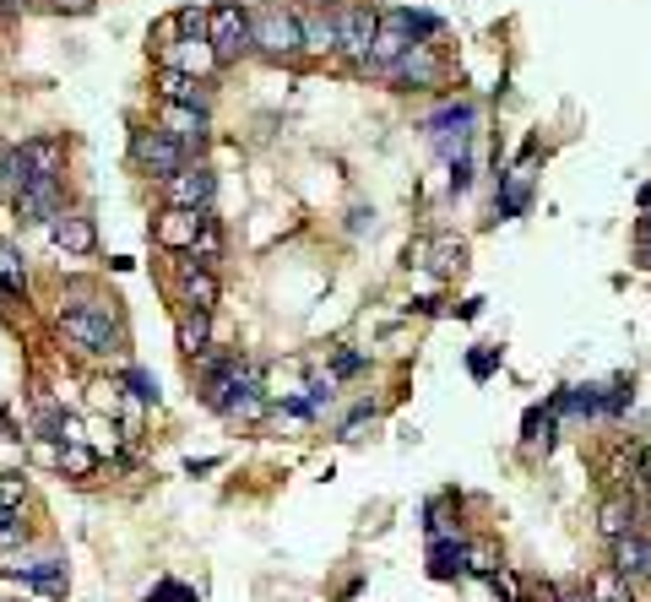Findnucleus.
<instances>
[{
    "label": "nucleus",
    "mask_w": 651,
    "mask_h": 602,
    "mask_svg": "<svg viewBox=\"0 0 651 602\" xmlns=\"http://www.w3.org/2000/svg\"><path fill=\"white\" fill-rule=\"evenodd\" d=\"M250 39L266 61H294L305 55V28H299V6H282V0H260L250 11Z\"/></svg>",
    "instance_id": "1"
},
{
    "label": "nucleus",
    "mask_w": 651,
    "mask_h": 602,
    "mask_svg": "<svg viewBox=\"0 0 651 602\" xmlns=\"http://www.w3.org/2000/svg\"><path fill=\"white\" fill-rule=\"evenodd\" d=\"M206 50H212L217 66H234L239 55H250V50H256V39H250V11L234 6V0L212 6V11H206Z\"/></svg>",
    "instance_id": "2"
},
{
    "label": "nucleus",
    "mask_w": 651,
    "mask_h": 602,
    "mask_svg": "<svg viewBox=\"0 0 651 602\" xmlns=\"http://www.w3.org/2000/svg\"><path fill=\"white\" fill-rule=\"evenodd\" d=\"M65 174V141L61 136H33V141H22L17 152H11V163H6V185L11 191H22V185H33V180H61Z\"/></svg>",
    "instance_id": "3"
},
{
    "label": "nucleus",
    "mask_w": 651,
    "mask_h": 602,
    "mask_svg": "<svg viewBox=\"0 0 651 602\" xmlns=\"http://www.w3.org/2000/svg\"><path fill=\"white\" fill-rule=\"evenodd\" d=\"M375 33H381V11L375 6H359V0H342L337 6V55H348L359 71H370Z\"/></svg>",
    "instance_id": "4"
},
{
    "label": "nucleus",
    "mask_w": 651,
    "mask_h": 602,
    "mask_svg": "<svg viewBox=\"0 0 651 602\" xmlns=\"http://www.w3.org/2000/svg\"><path fill=\"white\" fill-rule=\"evenodd\" d=\"M185 152H191V147H185L180 136H169L163 126H158V131H136V136H130V163H136V169H147L158 185H163L169 174H180V169H185Z\"/></svg>",
    "instance_id": "5"
},
{
    "label": "nucleus",
    "mask_w": 651,
    "mask_h": 602,
    "mask_svg": "<svg viewBox=\"0 0 651 602\" xmlns=\"http://www.w3.org/2000/svg\"><path fill=\"white\" fill-rule=\"evenodd\" d=\"M61 326H65V336L82 342L87 353H115V347H120V336L109 326V310H104V304H71L61 315Z\"/></svg>",
    "instance_id": "6"
},
{
    "label": "nucleus",
    "mask_w": 651,
    "mask_h": 602,
    "mask_svg": "<svg viewBox=\"0 0 651 602\" xmlns=\"http://www.w3.org/2000/svg\"><path fill=\"white\" fill-rule=\"evenodd\" d=\"M413 17L407 11H381V33H375V50H370V71H391L407 50H413Z\"/></svg>",
    "instance_id": "7"
},
{
    "label": "nucleus",
    "mask_w": 651,
    "mask_h": 602,
    "mask_svg": "<svg viewBox=\"0 0 651 602\" xmlns=\"http://www.w3.org/2000/svg\"><path fill=\"white\" fill-rule=\"evenodd\" d=\"M386 76H396L402 87H440V82H446V61H440L435 44H413Z\"/></svg>",
    "instance_id": "8"
},
{
    "label": "nucleus",
    "mask_w": 651,
    "mask_h": 602,
    "mask_svg": "<svg viewBox=\"0 0 651 602\" xmlns=\"http://www.w3.org/2000/svg\"><path fill=\"white\" fill-rule=\"evenodd\" d=\"M201 223H206V206H201V212H195V206H163V217L152 223V239H158L163 250H191Z\"/></svg>",
    "instance_id": "9"
},
{
    "label": "nucleus",
    "mask_w": 651,
    "mask_h": 602,
    "mask_svg": "<svg viewBox=\"0 0 651 602\" xmlns=\"http://www.w3.org/2000/svg\"><path fill=\"white\" fill-rule=\"evenodd\" d=\"M17 217L22 223H55L65 206H61V180H33V185H22L17 191Z\"/></svg>",
    "instance_id": "10"
},
{
    "label": "nucleus",
    "mask_w": 651,
    "mask_h": 602,
    "mask_svg": "<svg viewBox=\"0 0 651 602\" xmlns=\"http://www.w3.org/2000/svg\"><path fill=\"white\" fill-rule=\"evenodd\" d=\"M212 191H217V180H212L206 169H191V163L163 180V201H169V206H195V212H201V206H212Z\"/></svg>",
    "instance_id": "11"
},
{
    "label": "nucleus",
    "mask_w": 651,
    "mask_h": 602,
    "mask_svg": "<svg viewBox=\"0 0 651 602\" xmlns=\"http://www.w3.org/2000/svg\"><path fill=\"white\" fill-rule=\"evenodd\" d=\"M152 87H158L163 104H195V109H206V82L185 66H169V61H163L158 76H152Z\"/></svg>",
    "instance_id": "12"
},
{
    "label": "nucleus",
    "mask_w": 651,
    "mask_h": 602,
    "mask_svg": "<svg viewBox=\"0 0 651 602\" xmlns=\"http://www.w3.org/2000/svg\"><path fill=\"white\" fill-rule=\"evenodd\" d=\"M299 28H305V55H337V6H299Z\"/></svg>",
    "instance_id": "13"
},
{
    "label": "nucleus",
    "mask_w": 651,
    "mask_h": 602,
    "mask_svg": "<svg viewBox=\"0 0 651 602\" xmlns=\"http://www.w3.org/2000/svg\"><path fill=\"white\" fill-rule=\"evenodd\" d=\"M50 234H55V245H61L65 256H93V245H98L93 217H82V212H61V217L50 223Z\"/></svg>",
    "instance_id": "14"
},
{
    "label": "nucleus",
    "mask_w": 651,
    "mask_h": 602,
    "mask_svg": "<svg viewBox=\"0 0 651 602\" xmlns=\"http://www.w3.org/2000/svg\"><path fill=\"white\" fill-rule=\"evenodd\" d=\"M636 516H641V499H636L630 488H625V494H608L602 510H597V533L613 542V537H625L630 527H636Z\"/></svg>",
    "instance_id": "15"
},
{
    "label": "nucleus",
    "mask_w": 651,
    "mask_h": 602,
    "mask_svg": "<svg viewBox=\"0 0 651 602\" xmlns=\"http://www.w3.org/2000/svg\"><path fill=\"white\" fill-rule=\"evenodd\" d=\"M163 131L180 136L185 147H201L206 141V109H195V104H163Z\"/></svg>",
    "instance_id": "16"
},
{
    "label": "nucleus",
    "mask_w": 651,
    "mask_h": 602,
    "mask_svg": "<svg viewBox=\"0 0 651 602\" xmlns=\"http://www.w3.org/2000/svg\"><path fill=\"white\" fill-rule=\"evenodd\" d=\"M180 293H185V310H212L217 304V277H212V267L185 261L180 267Z\"/></svg>",
    "instance_id": "17"
},
{
    "label": "nucleus",
    "mask_w": 651,
    "mask_h": 602,
    "mask_svg": "<svg viewBox=\"0 0 651 602\" xmlns=\"http://www.w3.org/2000/svg\"><path fill=\"white\" fill-rule=\"evenodd\" d=\"M647 542L651 537H636V533H625V537H613V570L625 576V581H641L647 576Z\"/></svg>",
    "instance_id": "18"
},
{
    "label": "nucleus",
    "mask_w": 651,
    "mask_h": 602,
    "mask_svg": "<svg viewBox=\"0 0 651 602\" xmlns=\"http://www.w3.org/2000/svg\"><path fill=\"white\" fill-rule=\"evenodd\" d=\"M461 548H467V542H456V537H429V576H435V581H451V576H461V570H467V565H461Z\"/></svg>",
    "instance_id": "19"
},
{
    "label": "nucleus",
    "mask_w": 651,
    "mask_h": 602,
    "mask_svg": "<svg viewBox=\"0 0 651 602\" xmlns=\"http://www.w3.org/2000/svg\"><path fill=\"white\" fill-rule=\"evenodd\" d=\"M174 336H180V347H185V353H195V358H201V353L212 347V310H185V315H180V326H174Z\"/></svg>",
    "instance_id": "20"
},
{
    "label": "nucleus",
    "mask_w": 651,
    "mask_h": 602,
    "mask_svg": "<svg viewBox=\"0 0 651 602\" xmlns=\"http://www.w3.org/2000/svg\"><path fill=\"white\" fill-rule=\"evenodd\" d=\"M586 592H591V602H636V581H625L613 565H602V570L586 581Z\"/></svg>",
    "instance_id": "21"
},
{
    "label": "nucleus",
    "mask_w": 651,
    "mask_h": 602,
    "mask_svg": "<svg viewBox=\"0 0 651 602\" xmlns=\"http://www.w3.org/2000/svg\"><path fill=\"white\" fill-rule=\"evenodd\" d=\"M461 565H467V576H483V581H489L505 559H500V542H494V537H472V542L461 548Z\"/></svg>",
    "instance_id": "22"
},
{
    "label": "nucleus",
    "mask_w": 651,
    "mask_h": 602,
    "mask_svg": "<svg viewBox=\"0 0 651 602\" xmlns=\"http://www.w3.org/2000/svg\"><path fill=\"white\" fill-rule=\"evenodd\" d=\"M526 201H532V174L516 169V174H505V185H500V196H494V212H500V217H521Z\"/></svg>",
    "instance_id": "23"
},
{
    "label": "nucleus",
    "mask_w": 651,
    "mask_h": 602,
    "mask_svg": "<svg viewBox=\"0 0 651 602\" xmlns=\"http://www.w3.org/2000/svg\"><path fill=\"white\" fill-rule=\"evenodd\" d=\"M185 256H191L195 267H212V261L223 256V228H217V217H212V212H206V223H201V234H195V245L185 250Z\"/></svg>",
    "instance_id": "24"
},
{
    "label": "nucleus",
    "mask_w": 651,
    "mask_h": 602,
    "mask_svg": "<svg viewBox=\"0 0 651 602\" xmlns=\"http://www.w3.org/2000/svg\"><path fill=\"white\" fill-rule=\"evenodd\" d=\"M521 440H526V451H548V445H554V407H548V412L532 407L526 423H521Z\"/></svg>",
    "instance_id": "25"
},
{
    "label": "nucleus",
    "mask_w": 651,
    "mask_h": 602,
    "mask_svg": "<svg viewBox=\"0 0 651 602\" xmlns=\"http://www.w3.org/2000/svg\"><path fill=\"white\" fill-rule=\"evenodd\" d=\"M467 126H472V104H446V109H440V115L429 120V131L440 136V141H446V136L467 141Z\"/></svg>",
    "instance_id": "26"
},
{
    "label": "nucleus",
    "mask_w": 651,
    "mask_h": 602,
    "mask_svg": "<svg viewBox=\"0 0 651 602\" xmlns=\"http://www.w3.org/2000/svg\"><path fill=\"white\" fill-rule=\"evenodd\" d=\"M0 288L6 293H28V267H22V256H17L11 239H0Z\"/></svg>",
    "instance_id": "27"
},
{
    "label": "nucleus",
    "mask_w": 651,
    "mask_h": 602,
    "mask_svg": "<svg viewBox=\"0 0 651 602\" xmlns=\"http://www.w3.org/2000/svg\"><path fill=\"white\" fill-rule=\"evenodd\" d=\"M61 472H65V477H87V472H98V451H87V445L65 440V445H61Z\"/></svg>",
    "instance_id": "28"
},
{
    "label": "nucleus",
    "mask_w": 651,
    "mask_h": 602,
    "mask_svg": "<svg viewBox=\"0 0 651 602\" xmlns=\"http://www.w3.org/2000/svg\"><path fill=\"white\" fill-rule=\"evenodd\" d=\"M630 494H636V499H651V445H636V451H630Z\"/></svg>",
    "instance_id": "29"
},
{
    "label": "nucleus",
    "mask_w": 651,
    "mask_h": 602,
    "mask_svg": "<svg viewBox=\"0 0 651 602\" xmlns=\"http://www.w3.org/2000/svg\"><path fill=\"white\" fill-rule=\"evenodd\" d=\"M174 44H180V11H169V17H158V22H152V50H158L163 61L174 55Z\"/></svg>",
    "instance_id": "30"
},
{
    "label": "nucleus",
    "mask_w": 651,
    "mask_h": 602,
    "mask_svg": "<svg viewBox=\"0 0 651 602\" xmlns=\"http://www.w3.org/2000/svg\"><path fill=\"white\" fill-rule=\"evenodd\" d=\"M461 261H467V245H461V239H440V245H435V261H429V267L451 277V271H461Z\"/></svg>",
    "instance_id": "31"
},
{
    "label": "nucleus",
    "mask_w": 651,
    "mask_h": 602,
    "mask_svg": "<svg viewBox=\"0 0 651 602\" xmlns=\"http://www.w3.org/2000/svg\"><path fill=\"white\" fill-rule=\"evenodd\" d=\"M467 369H472V380H489L500 369V347H472L467 353Z\"/></svg>",
    "instance_id": "32"
},
{
    "label": "nucleus",
    "mask_w": 651,
    "mask_h": 602,
    "mask_svg": "<svg viewBox=\"0 0 651 602\" xmlns=\"http://www.w3.org/2000/svg\"><path fill=\"white\" fill-rule=\"evenodd\" d=\"M126 391L136 401H152V397H158V380H152L147 369H126Z\"/></svg>",
    "instance_id": "33"
},
{
    "label": "nucleus",
    "mask_w": 651,
    "mask_h": 602,
    "mask_svg": "<svg viewBox=\"0 0 651 602\" xmlns=\"http://www.w3.org/2000/svg\"><path fill=\"white\" fill-rule=\"evenodd\" d=\"M305 391H310V407H316V412H321V407H331V401H337V375H326V380H310V386H305Z\"/></svg>",
    "instance_id": "34"
},
{
    "label": "nucleus",
    "mask_w": 651,
    "mask_h": 602,
    "mask_svg": "<svg viewBox=\"0 0 651 602\" xmlns=\"http://www.w3.org/2000/svg\"><path fill=\"white\" fill-rule=\"evenodd\" d=\"M147 602H195V592L185 587V581H158V587H152V598H147Z\"/></svg>",
    "instance_id": "35"
},
{
    "label": "nucleus",
    "mask_w": 651,
    "mask_h": 602,
    "mask_svg": "<svg viewBox=\"0 0 651 602\" xmlns=\"http://www.w3.org/2000/svg\"><path fill=\"white\" fill-rule=\"evenodd\" d=\"M489 587H494V598H505V602H521V581H516V576H511V570H505V565H500V570H494V576H489Z\"/></svg>",
    "instance_id": "36"
},
{
    "label": "nucleus",
    "mask_w": 651,
    "mask_h": 602,
    "mask_svg": "<svg viewBox=\"0 0 651 602\" xmlns=\"http://www.w3.org/2000/svg\"><path fill=\"white\" fill-rule=\"evenodd\" d=\"M180 33H191V44L206 39V11L201 6H180Z\"/></svg>",
    "instance_id": "37"
},
{
    "label": "nucleus",
    "mask_w": 651,
    "mask_h": 602,
    "mask_svg": "<svg viewBox=\"0 0 651 602\" xmlns=\"http://www.w3.org/2000/svg\"><path fill=\"white\" fill-rule=\"evenodd\" d=\"M22 494H28V477H17V472H6V477H0V505L11 510V505H22Z\"/></svg>",
    "instance_id": "38"
},
{
    "label": "nucleus",
    "mask_w": 651,
    "mask_h": 602,
    "mask_svg": "<svg viewBox=\"0 0 651 602\" xmlns=\"http://www.w3.org/2000/svg\"><path fill=\"white\" fill-rule=\"evenodd\" d=\"M22 537H28L22 516H17V510H6V516H0V542H22Z\"/></svg>",
    "instance_id": "39"
},
{
    "label": "nucleus",
    "mask_w": 651,
    "mask_h": 602,
    "mask_svg": "<svg viewBox=\"0 0 651 602\" xmlns=\"http://www.w3.org/2000/svg\"><path fill=\"white\" fill-rule=\"evenodd\" d=\"M429 250H435L429 239H413V245L402 250V261H407V267H429Z\"/></svg>",
    "instance_id": "40"
},
{
    "label": "nucleus",
    "mask_w": 651,
    "mask_h": 602,
    "mask_svg": "<svg viewBox=\"0 0 651 602\" xmlns=\"http://www.w3.org/2000/svg\"><path fill=\"white\" fill-rule=\"evenodd\" d=\"M364 369V353H337V364H331V375L342 380V375H359Z\"/></svg>",
    "instance_id": "41"
},
{
    "label": "nucleus",
    "mask_w": 651,
    "mask_h": 602,
    "mask_svg": "<svg viewBox=\"0 0 651 602\" xmlns=\"http://www.w3.org/2000/svg\"><path fill=\"white\" fill-rule=\"evenodd\" d=\"M93 6H98V0H55V11H61V17H87Z\"/></svg>",
    "instance_id": "42"
},
{
    "label": "nucleus",
    "mask_w": 651,
    "mask_h": 602,
    "mask_svg": "<svg viewBox=\"0 0 651 602\" xmlns=\"http://www.w3.org/2000/svg\"><path fill=\"white\" fill-rule=\"evenodd\" d=\"M364 423H370V407H359V412L342 423V440H359V429H364Z\"/></svg>",
    "instance_id": "43"
},
{
    "label": "nucleus",
    "mask_w": 651,
    "mask_h": 602,
    "mask_svg": "<svg viewBox=\"0 0 651 602\" xmlns=\"http://www.w3.org/2000/svg\"><path fill=\"white\" fill-rule=\"evenodd\" d=\"M559 602H591V592H559Z\"/></svg>",
    "instance_id": "44"
},
{
    "label": "nucleus",
    "mask_w": 651,
    "mask_h": 602,
    "mask_svg": "<svg viewBox=\"0 0 651 602\" xmlns=\"http://www.w3.org/2000/svg\"><path fill=\"white\" fill-rule=\"evenodd\" d=\"M6 163H11V147H6V141H0V174H6Z\"/></svg>",
    "instance_id": "45"
},
{
    "label": "nucleus",
    "mask_w": 651,
    "mask_h": 602,
    "mask_svg": "<svg viewBox=\"0 0 651 602\" xmlns=\"http://www.w3.org/2000/svg\"><path fill=\"white\" fill-rule=\"evenodd\" d=\"M0 6H6V11H22V6H28V0H0Z\"/></svg>",
    "instance_id": "46"
},
{
    "label": "nucleus",
    "mask_w": 651,
    "mask_h": 602,
    "mask_svg": "<svg viewBox=\"0 0 651 602\" xmlns=\"http://www.w3.org/2000/svg\"><path fill=\"white\" fill-rule=\"evenodd\" d=\"M641 206H651V180H647V185H641Z\"/></svg>",
    "instance_id": "47"
},
{
    "label": "nucleus",
    "mask_w": 651,
    "mask_h": 602,
    "mask_svg": "<svg viewBox=\"0 0 651 602\" xmlns=\"http://www.w3.org/2000/svg\"><path fill=\"white\" fill-rule=\"evenodd\" d=\"M647 576H651V542H647Z\"/></svg>",
    "instance_id": "48"
},
{
    "label": "nucleus",
    "mask_w": 651,
    "mask_h": 602,
    "mask_svg": "<svg viewBox=\"0 0 651 602\" xmlns=\"http://www.w3.org/2000/svg\"><path fill=\"white\" fill-rule=\"evenodd\" d=\"M44 602H50V598H44Z\"/></svg>",
    "instance_id": "49"
}]
</instances>
